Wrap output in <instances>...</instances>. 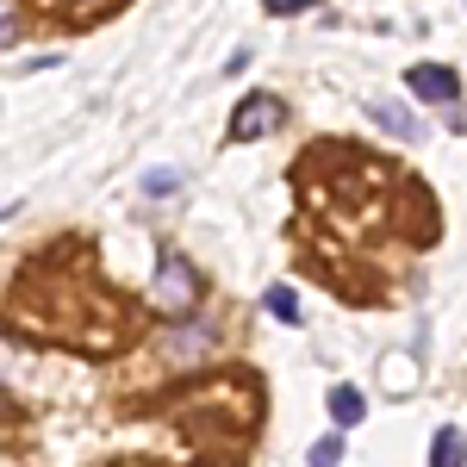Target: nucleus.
<instances>
[{
    "label": "nucleus",
    "instance_id": "nucleus-1",
    "mask_svg": "<svg viewBox=\"0 0 467 467\" xmlns=\"http://www.w3.org/2000/svg\"><path fill=\"white\" fill-rule=\"evenodd\" d=\"M193 293H200V275L181 262V255H162V268H156V312H187L193 306Z\"/></svg>",
    "mask_w": 467,
    "mask_h": 467
},
{
    "label": "nucleus",
    "instance_id": "nucleus-2",
    "mask_svg": "<svg viewBox=\"0 0 467 467\" xmlns=\"http://www.w3.org/2000/svg\"><path fill=\"white\" fill-rule=\"evenodd\" d=\"M281 125V100L275 94H250L244 107L231 112V144H255V138H268Z\"/></svg>",
    "mask_w": 467,
    "mask_h": 467
},
{
    "label": "nucleus",
    "instance_id": "nucleus-3",
    "mask_svg": "<svg viewBox=\"0 0 467 467\" xmlns=\"http://www.w3.org/2000/svg\"><path fill=\"white\" fill-rule=\"evenodd\" d=\"M411 94H418V100H431V107H455L462 81L442 69V63H418V69H411Z\"/></svg>",
    "mask_w": 467,
    "mask_h": 467
},
{
    "label": "nucleus",
    "instance_id": "nucleus-4",
    "mask_svg": "<svg viewBox=\"0 0 467 467\" xmlns=\"http://www.w3.org/2000/svg\"><path fill=\"white\" fill-rule=\"evenodd\" d=\"M213 337H218V324H213V318H193L187 330L175 324V330L162 337V356H181V361H193L200 349H206V343H213Z\"/></svg>",
    "mask_w": 467,
    "mask_h": 467
},
{
    "label": "nucleus",
    "instance_id": "nucleus-5",
    "mask_svg": "<svg viewBox=\"0 0 467 467\" xmlns=\"http://www.w3.org/2000/svg\"><path fill=\"white\" fill-rule=\"evenodd\" d=\"M262 306H268V318H281V324H299V293H293V287H281V281H275V287L262 293Z\"/></svg>",
    "mask_w": 467,
    "mask_h": 467
},
{
    "label": "nucleus",
    "instance_id": "nucleus-6",
    "mask_svg": "<svg viewBox=\"0 0 467 467\" xmlns=\"http://www.w3.org/2000/svg\"><path fill=\"white\" fill-rule=\"evenodd\" d=\"M431 467H462V431H455V424H442V431H436Z\"/></svg>",
    "mask_w": 467,
    "mask_h": 467
},
{
    "label": "nucleus",
    "instance_id": "nucleus-7",
    "mask_svg": "<svg viewBox=\"0 0 467 467\" xmlns=\"http://www.w3.org/2000/svg\"><path fill=\"white\" fill-rule=\"evenodd\" d=\"M330 411H337V424H343V431L361 424V393H356V387H337V393H330Z\"/></svg>",
    "mask_w": 467,
    "mask_h": 467
},
{
    "label": "nucleus",
    "instance_id": "nucleus-8",
    "mask_svg": "<svg viewBox=\"0 0 467 467\" xmlns=\"http://www.w3.org/2000/svg\"><path fill=\"white\" fill-rule=\"evenodd\" d=\"M374 119H380V125H387L393 138H418V125L405 119V107H374Z\"/></svg>",
    "mask_w": 467,
    "mask_h": 467
},
{
    "label": "nucleus",
    "instance_id": "nucleus-9",
    "mask_svg": "<svg viewBox=\"0 0 467 467\" xmlns=\"http://www.w3.org/2000/svg\"><path fill=\"white\" fill-rule=\"evenodd\" d=\"M343 462V436H318L312 442V467H337Z\"/></svg>",
    "mask_w": 467,
    "mask_h": 467
},
{
    "label": "nucleus",
    "instance_id": "nucleus-10",
    "mask_svg": "<svg viewBox=\"0 0 467 467\" xmlns=\"http://www.w3.org/2000/svg\"><path fill=\"white\" fill-rule=\"evenodd\" d=\"M19 26H26V19H19V6H13V0H0V50L19 37Z\"/></svg>",
    "mask_w": 467,
    "mask_h": 467
},
{
    "label": "nucleus",
    "instance_id": "nucleus-11",
    "mask_svg": "<svg viewBox=\"0 0 467 467\" xmlns=\"http://www.w3.org/2000/svg\"><path fill=\"white\" fill-rule=\"evenodd\" d=\"M175 187H181L175 169H150V175H144V193H156V200H162V193H175Z\"/></svg>",
    "mask_w": 467,
    "mask_h": 467
},
{
    "label": "nucleus",
    "instance_id": "nucleus-12",
    "mask_svg": "<svg viewBox=\"0 0 467 467\" xmlns=\"http://www.w3.org/2000/svg\"><path fill=\"white\" fill-rule=\"evenodd\" d=\"M306 6H318V0H268V13H306Z\"/></svg>",
    "mask_w": 467,
    "mask_h": 467
},
{
    "label": "nucleus",
    "instance_id": "nucleus-13",
    "mask_svg": "<svg viewBox=\"0 0 467 467\" xmlns=\"http://www.w3.org/2000/svg\"><path fill=\"white\" fill-rule=\"evenodd\" d=\"M57 6H69V13H100V6H112V0H57Z\"/></svg>",
    "mask_w": 467,
    "mask_h": 467
},
{
    "label": "nucleus",
    "instance_id": "nucleus-14",
    "mask_svg": "<svg viewBox=\"0 0 467 467\" xmlns=\"http://www.w3.org/2000/svg\"><path fill=\"white\" fill-rule=\"evenodd\" d=\"M13 418H19V405H13V399L0 393V431H6V424H13Z\"/></svg>",
    "mask_w": 467,
    "mask_h": 467
},
{
    "label": "nucleus",
    "instance_id": "nucleus-15",
    "mask_svg": "<svg viewBox=\"0 0 467 467\" xmlns=\"http://www.w3.org/2000/svg\"><path fill=\"white\" fill-rule=\"evenodd\" d=\"M0 467H6V462H0Z\"/></svg>",
    "mask_w": 467,
    "mask_h": 467
}]
</instances>
